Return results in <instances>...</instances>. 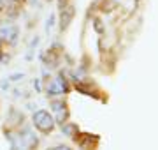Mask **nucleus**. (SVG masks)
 <instances>
[{"label":"nucleus","mask_w":158,"mask_h":150,"mask_svg":"<svg viewBox=\"0 0 158 150\" xmlns=\"http://www.w3.org/2000/svg\"><path fill=\"white\" fill-rule=\"evenodd\" d=\"M34 126L39 129L40 133H51L53 131V127H55V118L51 117V113H48V111L40 110L37 111L34 115Z\"/></svg>","instance_id":"1"},{"label":"nucleus","mask_w":158,"mask_h":150,"mask_svg":"<svg viewBox=\"0 0 158 150\" xmlns=\"http://www.w3.org/2000/svg\"><path fill=\"white\" fill-rule=\"evenodd\" d=\"M53 110L56 111V118H55V122H58V124H65V120H67V117H69L67 104L63 103V101H55V103H53Z\"/></svg>","instance_id":"2"},{"label":"nucleus","mask_w":158,"mask_h":150,"mask_svg":"<svg viewBox=\"0 0 158 150\" xmlns=\"http://www.w3.org/2000/svg\"><path fill=\"white\" fill-rule=\"evenodd\" d=\"M65 92H67V85H65L63 78L53 80V83H51L49 88H48V94H49V95H60V94H65Z\"/></svg>","instance_id":"3"},{"label":"nucleus","mask_w":158,"mask_h":150,"mask_svg":"<svg viewBox=\"0 0 158 150\" xmlns=\"http://www.w3.org/2000/svg\"><path fill=\"white\" fill-rule=\"evenodd\" d=\"M74 14H76L74 7H65V9H62V12H60V29H62V30L67 29L69 23L72 21Z\"/></svg>","instance_id":"4"},{"label":"nucleus","mask_w":158,"mask_h":150,"mask_svg":"<svg viewBox=\"0 0 158 150\" xmlns=\"http://www.w3.org/2000/svg\"><path fill=\"white\" fill-rule=\"evenodd\" d=\"M65 133L70 134V138H72V134H74V138H77V127L76 126H67L65 127Z\"/></svg>","instance_id":"5"},{"label":"nucleus","mask_w":158,"mask_h":150,"mask_svg":"<svg viewBox=\"0 0 158 150\" xmlns=\"http://www.w3.org/2000/svg\"><path fill=\"white\" fill-rule=\"evenodd\" d=\"M95 29H97V32H102V30H104V27H102V21H100V20H95Z\"/></svg>","instance_id":"6"},{"label":"nucleus","mask_w":158,"mask_h":150,"mask_svg":"<svg viewBox=\"0 0 158 150\" xmlns=\"http://www.w3.org/2000/svg\"><path fill=\"white\" fill-rule=\"evenodd\" d=\"M53 150H72L70 147H67V145H58L56 148H53Z\"/></svg>","instance_id":"7"},{"label":"nucleus","mask_w":158,"mask_h":150,"mask_svg":"<svg viewBox=\"0 0 158 150\" xmlns=\"http://www.w3.org/2000/svg\"><path fill=\"white\" fill-rule=\"evenodd\" d=\"M67 2H69V0H58V6L62 7V9H65V6H67Z\"/></svg>","instance_id":"8"},{"label":"nucleus","mask_w":158,"mask_h":150,"mask_svg":"<svg viewBox=\"0 0 158 150\" xmlns=\"http://www.w3.org/2000/svg\"><path fill=\"white\" fill-rule=\"evenodd\" d=\"M2 7H4V4H2V0H0V9H2Z\"/></svg>","instance_id":"9"},{"label":"nucleus","mask_w":158,"mask_h":150,"mask_svg":"<svg viewBox=\"0 0 158 150\" xmlns=\"http://www.w3.org/2000/svg\"><path fill=\"white\" fill-rule=\"evenodd\" d=\"M0 57H2V44H0Z\"/></svg>","instance_id":"10"}]
</instances>
